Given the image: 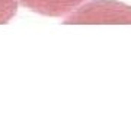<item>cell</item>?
<instances>
[{"label": "cell", "mask_w": 131, "mask_h": 131, "mask_svg": "<svg viewBox=\"0 0 131 131\" xmlns=\"http://www.w3.org/2000/svg\"><path fill=\"white\" fill-rule=\"evenodd\" d=\"M63 24L131 25V6L117 0H90L88 3L80 5L70 15H67Z\"/></svg>", "instance_id": "6da1fadb"}, {"label": "cell", "mask_w": 131, "mask_h": 131, "mask_svg": "<svg viewBox=\"0 0 131 131\" xmlns=\"http://www.w3.org/2000/svg\"><path fill=\"white\" fill-rule=\"evenodd\" d=\"M18 5L19 0H0V25L12 20L18 12Z\"/></svg>", "instance_id": "3957f363"}, {"label": "cell", "mask_w": 131, "mask_h": 131, "mask_svg": "<svg viewBox=\"0 0 131 131\" xmlns=\"http://www.w3.org/2000/svg\"><path fill=\"white\" fill-rule=\"evenodd\" d=\"M83 3L84 0H19L20 6L50 18L67 16Z\"/></svg>", "instance_id": "7a4b0ae2"}]
</instances>
